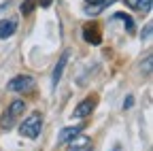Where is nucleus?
<instances>
[{"mask_svg": "<svg viewBox=\"0 0 153 151\" xmlns=\"http://www.w3.org/2000/svg\"><path fill=\"white\" fill-rule=\"evenodd\" d=\"M83 39L87 41V43H91V45H100V32H98V28L96 26H85L83 28Z\"/></svg>", "mask_w": 153, "mask_h": 151, "instance_id": "nucleus-8", "label": "nucleus"}, {"mask_svg": "<svg viewBox=\"0 0 153 151\" xmlns=\"http://www.w3.org/2000/svg\"><path fill=\"white\" fill-rule=\"evenodd\" d=\"M87 2H98V0H87Z\"/></svg>", "mask_w": 153, "mask_h": 151, "instance_id": "nucleus-17", "label": "nucleus"}, {"mask_svg": "<svg viewBox=\"0 0 153 151\" xmlns=\"http://www.w3.org/2000/svg\"><path fill=\"white\" fill-rule=\"evenodd\" d=\"M94 106H96L94 100H83V102H79V104L74 106V113H72V115L79 117V119H83V117H87L89 113L94 111Z\"/></svg>", "mask_w": 153, "mask_h": 151, "instance_id": "nucleus-6", "label": "nucleus"}, {"mask_svg": "<svg viewBox=\"0 0 153 151\" xmlns=\"http://www.w3.org/2000/svg\"><path fill=\"white\" fill-rule=\"evenodd\" d=\"M41 128H43V115L41 113H30L22 121V126H19V132H22V136H26V138H36L41 134Z\"/></svg>", "mask_w": 153, "mask_h": 151, "instance_id": "nucleus-1", "label": "nucleus"}, {"mask_svg": "<svg viewBox=\"0 0 153 151\" xmlns=\"http://www.w3.org/2000/svg\"><path fill=\"white\" fill-rule=\"evenodd\" d=\"M132 104H134V98L130 96V98H126V102H123V109H130Z\"/></svg>", "mask_w": 153, "mask_h": 151, "instance_id": "nucleus-15", "label": "nucleus"}, {"mask_svg": "<svg viewBox=\"0 0 153 151\" xmlns=\"http://www.w3.org/2000/svg\"><path fill=\"white\" fill-rule=\"evenodd\" d=\"M145 72L147 74L151 72V55H147V60H145Z\"/></svg>", "mask_w": 153, "mask_h": 151, "instance_id": "nucleus-13", "label": "nucleus"}, {"mask_svg": "<svg viewBox=\"0 0 153 151\" xmlns=\"http://www.w3.org/2000/svg\"><path fill=\"white\" fill-rule=\"evenodd\" d=\"M140 2V0H126V4L130 7V9H136V4Z\"/></svg>", "mask_w": 153, "mask_h": 151, "instance_id": "nucleus-14", "label": "nucleus"}, {"mask_svg": "<svg viewBox=\"0 0 153 151\" xmlns=\"http://www.w3.org/2000/svg\"><path fill=\"white\" fill-rule=\"evenodd\" d=\"M32 85H34V79L30 74H19V77H15L7 83V89L9 91H28Z\"/></svg>", "mask_w": 153, "mask_h": 151, "instance_id": "nucleus-3", "label": "nucleus"}, {"mask_svg": "<svg viewBox=\"0 0 153 151\" xmlns=\"http://www.w3.org/2000/svg\"><path fill=\"white\" fill-rule=\"evenodd\" d=\"M17 30L15 19H0V39H11Z\"/></svg>", "mask_w": 153, "mask_h": 151, "instance_id": "nucleus-7", "label": "nucleus"}, {"mask_svg": "<svg viewBox=\"0 0 153 151\" xmlns=\"http://www.w3.org/2000/svg\"><path fill=\"white\" fill-rule=\"evenodd\" d=\"M151 7H153V0H140L136 4V11L140 13H151Z\"/></svg>", "mask_w": 153, "mask_h": 151, "instance_id": "nucleus-10", "label": "nucleus"}, {"mask_svg": "<svg viewBox=\"0 0 153 151\" xmlns=\"http://www.w3.org/2000/svg\"><path fill=\"white\" fill-rule=\"evenodd\" d=\"M34 4H36V0H24V2H22V13L24 15H30L32 9H34Z\"/></svg>", "mask_w": 153, "mask_h": 151, "instance_id": "nucleus-11", "label": "nucleus"}, {"mask_svg": "<svg viewBox=\"0 0 153 151\" xmlns=\"http://www.w3.org/2000/svg\"><path fill=\"white\" fill-rule=\"evenodd\" d=\"M113 19H121L123 22V26H126V30L132 34L134 32V22H132V17H128L126 13H117V15H113Z\"/></svg>", "mask_w": 153, "mask_h": 151, "instance_id": "nucleus-9", "label": "nucleus"}, {"mask_svg": "<svg viewBox=\"0 0 153 151\" xmlns=\"http://www.w3.org/2000/svg\"><path fill=\"white\" fill-rule=\"evenodd\" d=\"M151 34H153V26H151V24H147V26H145V30L140 32V39H143V41H149V39H151Z\"/></svg>", "mask_w": 153, "mask_h": 151, "instance_id": "nucleus-12", "label": "nucleus"}, {"mask_svg": "<svg viewBox=\"0 0 153 151\" xmlns=\"http://www.w3.org/2000/svg\"><path fill=\"white\" fill-rule=\"evenodd\" d=\"M85 151H94V149H85Z\"/></svg>", "mask_w": 153, "mask_h": 151, "instance_id": "nucleus-19", "label": "nucleus"}, {"mask_svg": "<svg viewBox=\"0 0 153 151\" xmlns=\"http://www.w3.org/2000/svg\"><path fill=\"white\" fill-rule=\"evenodd\" d=\"M68 58H70V51H64V53H62V58L57 60V64H55V68H53V77H51L53 87H55L57 83H60V79H62V74H64V68H66Z\"/></svg>", "mask_w": 153, "mask_h": 151, "instance_id": "nucleus-4", "label": "nucleus"}, {"mask_svg": "<svg viewBox=\"0 0 153 151\" xmlns=\"http://www.w3.org/2000/svg\"><path fill=\"white\" fill-rule=\"evenodd\" d=\"M51 4V0H43V7H49Z\"/></svg>", "mask_w": 153, "mask_h": 151, "instance_id": "nucleus-16", "label": "nucleus"}, {"mask_svg": "<svg viewBox=\"0 0 153 151\" xmlns=\"http://www.w3.org/2000/svg\"><path fill=\"white\" fill-rule=\"evenodd\" d=\"M24 109H26L24 100H13V102H11V106L4 111L2 119H0V128H2L4 132H9V130L15 126V119H17V117L24 113Z\"/></svg>", "mask_w": 153, "mask_h": 151, "instance_id": "nucleus-2", "label": "nucleus"}, {"mask_svg": "<svg viewBox=\"0 0 153 151\" xmlns=\"http://www.w3.org/2000/svg\"><path fill=\"white\" fill-rule=\"evenodd\" d=\"M83 128L81 126H68V128H64L62 132H60V136H57V143H68V141H74L76 136H79V132H81Z\"/></svg>", "mask_w": 153, "mask_h": 151, "instance_id": "nucleus-5", "label": "nucleus"}, {"mask_svg": "<svg viewBox=\"0 0 153 151\" xmlns=\"http://www.w3.org/2000/svg\"><path fill=\"white\" fill-rule=\"evenodd\" d=\"M72 151H81V149H72Z\"/></svg>", "mask_w": 153, "mask_h": 151, "instance_id": "nucleus-18", "label": "nucleus"}]
</instances>
